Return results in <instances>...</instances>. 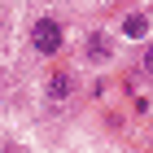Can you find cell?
<instances>
[{
	"label": "cell",
	"instance_id": "obj_1",
	"mask_svg": "<svg viewBox=\"0 0 153 153\" xmlns=\"http://www.w3.org/2000/svg\"><path fill=\"white\" fill-rule=\"evenodd\" d=\"M31 44H35V53L53 57V53H61V44H66V26H61L57 18H39V22L31 26Z\"/></svg>",
	"mask_w": 153,
	"mask_h": 153
},
{
	"label": "cell",
	"instance_id": "obj_2",
	"mask_svg": "<svg viewBox=\"0 0 153 153\" xmlns=\"http://www.w3.org/2000/svg\"><path fill=\"white\" fill-rule=\"evenodd\" d=\"M83 57H88V61H96V66L114 57V44H109V35H105V31H92V35L83 39Z\"/></svg>",
	"mask_w": 153,
	"mask_h": 153
},
{
	"label": "cell",
	"instance_id": "obj_3",
	"mask_svg": "<svg viewBox=\"0 0 153 153\" xmlns=\"http://www.w3.org/2000/svg\"><path fill=\"white\" fill-rule=\"evenodd\" d=\"M44 92H48V101H70V92H74V74L70 70H53L44 79Z\"/></svg>",
	"mask_w": 153,
	"mask_h": 153
},
{
	"label": "cell",
	"instance_id": "obj_4",
	"mask_svg": "<svg viewBox=\"0 0 153 153\" xmlns=\"http://www.w3.org/2000/svg\"><path fill=\"white\" fill-rule=\"evenodd\" d=\"M118 31H123L127 39H144L149 35V18H144V13H127V18L118 22Z\"/></svg>",
	"mask_w": 153,
	"mask_h": 153
},
{
	"label": "cell",
	"instance_id": "obj_5",
	"mask_svg": "<svg viewBox=\"0 0 153 153\" xmlns=\"http://www.w3.org/2000/svg\"><path fill=\"white\" fill-rule=\"evenodd\" d=\"M140 70L153 74V44H144V53H140Z\"/></svg>",
	"mask_w": 153,
	"mask_h": 153
},
{
	"label": "cell",
	"instance_id": "obj_6",
	"mask_svg": "<svg viewBox=\"0 0 153 153\" xmlns=\"http://www.w3.org/2000/svg\"><path fill=\"white\" fill-rule=\"evenodd\" d=\"M0 31H4V18H0Z\"/></svg>",
	"mask_w": 153,
	"mask_h": 153
}]
</instances>
